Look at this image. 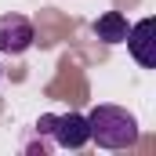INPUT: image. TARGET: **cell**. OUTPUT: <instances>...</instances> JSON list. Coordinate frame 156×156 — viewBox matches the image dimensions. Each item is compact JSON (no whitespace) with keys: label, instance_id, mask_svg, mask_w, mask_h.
<instances>
[{"label":"cell","instance_id":"obj_1","mask_svg":"<svg viewBox=\"0 0 156 156\" xmlns=\"http://www.w3.org/2000/svg\"><path fill=\"white\" fill-rule=\"evenodd\" d=\"M87 131L102 149H131L138 142V120L120 105H94L87 113Z\"/></svg>","mask_w":156,"mask_h":156},{"label":"cell","instance_id":"obj_2","mask_svg":"<svg viewBox=\"0 0 156 156\" xmlns=\"http://www.w3.org/2000/svg\"><path fill=\"white\" fill-rule=\"evenodd\" d=\"M37 131H40V134H51L55 145H62V149H80V145L91 142L87 116H80V113H62V116L47 113V116L37 120Z\"/></svg>","mask_w":156,"mask_h":156},{"label":"cell","instance_id":"obj_3","mask_svg":"<svg viewBox=\"0 0 156 156\" xmlns=\"http://www.w3.org/2000/svg\"><path fill=\"white\" fill-rule=\"evenodd\" d=\"M33 22L26 15H0V55H22L33 47Z\"/></svg>","mask_w":156,"mask_h":156},{"label":"cell","instance_id":"obj_4","mask_svg":"<svg viewBox=\"0 0 156 156\" xmlns=\"http://www.w3.org/2000/svg\"><path fill=\"white\" fill-rule=\"evenodd\" d=\"M127 51L134 55V62L142 66V69H153L156 66V22L153 18H142V22H134L131 29H127Z\"/></svg>","mask_w":156,"mask_h":156},{"label":"cell","instance_id":"obj_5","mask_svg":"<svg viewBox=\"0 0 156 156\" xmlns=\"http://www.w3.org/2000/svg\"><path fill=\"white\" fill-rule=\"evenodd\" d=\"M127 18L120 15V11H105L98 22H94V37L105 40V44H123V37H127Z\"/></svg>","mask_w":156,"mask_h":156},{"label":"cell","instance_id":"obj_6","mask_svg":"<svg viewBox=\"0 0 156 156\" xmlns=\"http://www.w3.org/2000/svg\"><path fill=\"white\" fill-rule=\"evenodd\" d=\"M0 80H4V69H0Z\"/></svg>","mask_w":156,"mask_h":156}]
</instances>
